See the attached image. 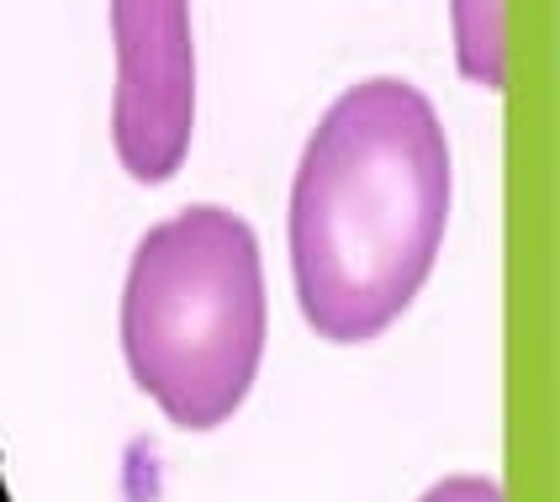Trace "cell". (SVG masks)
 Here are the masks:
<instances>
[{"label": "cell", "instance_id": "6da1fadb", "mask_svg": "<svg viewBox=\"0 0 560 502\" xmlns=\"http://www.w3.org/2000/svg\"><path fill=\"white\" fill-rule=\"evenodd\" d=\"M450 227V138L412 80H360L317 117L291 180V281L307 328L371 345L434 276Z\"/></svg>", "mask_w": 560, "mask_h": 502}, {"label": "cell", "instance_id": "7a4b0ae2", "mask_svg": "<svg viewBox=\"0 0 560 502\" xmlns=\"http://www.w3.org/2000/svg\"><path fill=\"white\" fill-rule=\"evenodd\" d=\"M265 328L259 238L238 212L196 201L143 233L122 285V354L175 429L207 434L244 408Z\"/></svg>", "mask_w": 560, "mask_h": 502}, {"label": "cell", "instance_id": "3957f363", "mask_svg": "<svg viewBox=\"0 0 560 502\" xmlns=\"http://www.w3.org/2000/svg\"><path fill=\"white\" fill-rule=\"evenodd\" d=\"M112 149L132 180L164 186L190 154L196 43L190 0H112Z\"/></svg>", "mask_w": 560, "mask_h": 502}, {"label": "cell", "instance_id": "277c9868", "mask_svg": "<svg viewBox=\"0 0 560 502\" xmlns=\"http://www.w3.org/2000/svg\"><path fill=\"white\" fill-rule=\"evenodd\" d=\"M455 59L470 85L502 91V0H450Z\"/></svg>", "mask_w": 560, "mask_h": 502}, {"label": "cell", "instance_id": "5b68a950", "mask_svg": "<svg viewBox=\"0 0 560 502\" xmlns=\"http://www.w3.org/2000/svg\"><path fill=\"white\" fill-rule=\"evenodd\" d=\"M418 502H502V487L492 476H444Z\"/></svg>", "mask_w": 560, "mask_h": 502}]
</instances>
